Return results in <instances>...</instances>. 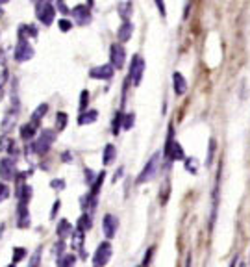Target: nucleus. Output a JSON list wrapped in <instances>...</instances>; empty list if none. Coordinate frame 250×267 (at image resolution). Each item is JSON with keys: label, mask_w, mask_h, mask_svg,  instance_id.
I'll return each mask as SVG.
<instances>
[{"label": "nucleus", "mask_w": 250, "mask_h": 267, "mask_svg": "<svg viewBox=\"0 0 250 267\" xmlns=\"http://www.w3.org/2000/svg\"><path fill=\"white\" fill-rule=\"evenodd\" d=\"M137 267H145V266H137Z\"/></svg>", "instance_id": "nucleus-49"}, {"label": "nucleus", "mask_w": 250, "mask_h": 267, "mask_svg": "<svg viewBox=\"0 0 250 267\" xmlns=\"http://www.w3.org/2000/svg\"><path fill=\"white\" fill-rule=\"evenodd\" d=\"M122 175V167H120L119 171H117V173H115V178H113V180H119V176Z\"/></svg>", "instance_id": "nucleus-43"}, {"label": "nucleus", "mask_w": 250, "mask_h": 267, "mask_svg": "<svg viewBox=\"0 0 250 267\" xmlns=\"http://www.w3.org/2000/svg\"><path fill=\"white\" fill-rule=\"evenodd\" d=\"M65 126H67V113L59 111V113L56 115V128H58V130H63Z\"/></svg>", "instance_id": "nucleus-28"}, {"label": "nucleus", "mask_w": 250, "mask_h": 267, "mask_svg": "<svg viewBox=\"0 0 250 267\" xmlns=\"http://www.w3.org/2000/svg\"><path fill=\"white\" fill-rule=\"evenodd\" d=\"M8 267H15V266H13V264H11V266H8Z\"/></svg>", "instance_id": "nucleus-48"}, {"label": "nucleus", "mask_w": 250, "mask_h": 267, "mask_svg": "<svg viewBox=\"0 0 250 267\" xmlns=\"http://www.w3.org/2000/svg\"><path fill=\"white\" fill-rule=\"evenodd\" d=\"M58 208H59V201H56V203H54V208H52V213H50V217H56V212H58Z\"/></svg>", "instance_id": "nucleus-40"}, {"label": "nucleus", "mask_w": 250, "mask_h": 267, "mask_svg": "<svg viewBox=\"0 0 250 267\" xmlns=\"http://www.w3.org/2000/svg\"><path fill=\"white\" fill-rule=\"evenodd\" d=\"M74 262H76V256H74V254H63L61 258L58 260V267H73Z\"/></svg>", "instance_id": "nucleus-25"}, {"label": "nucleus", "mask_w": 250, "mask_h": 267, "mask_svg": "<svg viewBox=\"0 0 250 267\" xmlns=\"http://www.w3.org/2000/svg\"><path fill=\"white\" fill-rule=\"evenodd\" d=\"M91 226H93L91 215H89V213H82V215H80V219H78V223H76V230L83 234V232L89 230Z\"/></svg>", "instance_id": "nucleus-21"}, {"label": "nucleus", "mask_w": 250, "mask_h": 267, "mask_svg": "<svg viewBox=\"0 0 250 267\" xmlns=\"http://www.w3.org/2000/svg\"><path fill=\"white\" fill-rule=\"evenodd\" d=\"M54 141H56L54 132H52V130H43V132L39 134V138L34 141L32 148H34V152H36V154H45V152L50 150V147H52V143H54Z\"/></svg>", "instance_id": "nucleus-3"}, {"label": "nucleus", "mask_w": 250, "mask_h": 267, "mask_svg": "<svg viewBox=\"0 0 250 267\" xmlns=\"http://www.w3.org/2000/svg\"><path fill=\"white\" fill-rule=\"evenodd\" d=\"M11 124H13V113H8V115H6V121H4V124H2V130L8 132V130L11 128Z\"/></svg>", "instance_id": "nucleus-35"}, {"label": "nucleus", "mask_w": 250, "mask_h": 267, "mask_svg": "<svg viewBox=\"0 0 250 267\" xmlns=\"http://www.w3.org/2000/svg\"><path fill=\"white\" fill-rule=\"evenodd\" d=\"M36 130H37V124H34V123H26V124H22V126H20V138L24 139V141L34 139L36 138Z\"/></svg>", "instance_id": "nucleus-20"}, {"label": "nucleus", "mask_w": 250, "mask_h": 267, "mask_svg": "<svg viewBox=\"0 0 250 267\" xmlns=\"http://www.w3.org/2000/svg\"><path fill=\"white\" fill-rule=\"evenodd\" d=\"M98 119V111L96 110H87V111H82L80 117H78V124L80 126H85V124H91L95 121Z\"/></svg>", "instance_id": "nucleus-18"}, {"label": "nucleus", "mask_w": 250, "mask_h": 267, "mask_svg": "<svg viewBox=\"0 0 250 267\" xmlns=\"http://www.w3.org/2000/svg\"><path fill=\"white\" fill-rule=\"evenodd\" d=\"M34 58V46L30 45L28 41H19L17 46H15V60L19 63H24L28 60Z\"/></svg>", "instance_id": "nucleus-10"}, {"label": "nucleus", "mask_w": 250, "mask_h": 267, "mask_svg": "<svg viewBox=\"0 0 250 267\" xmlns=\"http://www.w3.org/2000/svg\"><path fill=\"white\" fill-rule=\"evenodd\" d=\"M113 73H115V69H113L110 63H104V65L93 67L91 71H89V76L95 78V80H111V78H113Z\"/></svg>", "instance_id": "nucleus-11"}, {"label": "nucleus", "mask_w": 250, "mask_h": 267, "mask_svg": "<svg viewBox=\"0 0 250 267\" xmlns=\"http://www.w3.org/2000/svg\"><path fill=\"white\" fill-rule=\"evenodd\" d=\"M46 111H48V104H41V106H39V108H37V110L32 113V121H30V123L39 124V121L43 119V115H45Z\"/></svg>", "instance_id": "nucleus-23"}, {"label": "nucleus", "mask_w": 250, "mask_h": 267, "mask_svg": "<svg viewBox=\"0 0 250 267\" xmlns=\"http://www.w3.org/2000/svg\"><path fill=\"white\" fill-rule=\"evenodd\" d=\"M24 258H26V249L24 247H15L13 249V266L19 264V262H22Z\"/></svg>", "instance_id": "nucleus-27"}, {"label": "nucleus", "mask_w": 250, "mask_h": 267, "mask_svg": "<svg viewBox=\"0 0 250 267\" xmlns=\"http://www.w3.org/2000/svg\"><path fill=\"white\" fill-rule=\"evenodd\" d=\"M56 232H58V236H59V240H63V238H67L71 232H73V228H71V223L67 221V219H61V221L58 223V228H56Z\"/></svg>", "instance_id": "nucleus-22"}, {"label": "nucleus", "mask_w": 250, "mask_h": 267, "mask_svg": "<svg viewBox=\"0 0 250 267\" xmlns=\"http://www.w3.org/2000/svg\"><path fill=\"white\" fill-rule=\"evenodd\" d=\"M0 17H2V8H0Z\"/></svg>", "instance_id": "nucleus-46"}, {"label": "nucleus", "mask_w": 250, "mask_h": 267, "mask_svg": "<svg viewBox=\"0 0 250 267\" xmlns=\"http://www.w3.org/2000/svg\"><path fill=\"white\" fill-rule=\"evenodd\" d=\"M36 13H37V19H39L45 26H50V24L54 22L56 11H54V6H52L50 2H37Z\"/></svg>", "instance_id": "nucleus-4"}, {"label": "nucleus", "mask_w": 250, "mask_h": 267, "mask_svg": "<svg viewBox=\"0 0 250 267\" xmlns=\"http://www.w3.org/2000/svg\"><path fill=\"white\" fill-rule=\"evenodd\" d=\"M110 60H111V67L113 69H122L124 67V62H126V50L124 46L115 43V45L110 46Z\"/></svg>", "instance_id": "nucleus-7"}, {"label": "nucleus", "mask_w": 250, "mask_h": 267, "mask_svg": "<svg viewBox=\"0 0 250 267\" xmlns=\"http://www.w3.org/2000/svg\"><path fill=\"white\" fill-rule=\"evenodd\" d=\"M122 117L124 113H117V117L113 121V134H119V126H122Z\"/></svg>", "instance_id": "nucleus-32"}, {"label": "nucleus", "mask_w": 250, "mask_h": 267, "mask_svg": "<svg viewBox=\"0 0 250 267\" xmlns=\"http://www.w3.org/2000/svg\"><path fill=\"white\" fill-rule=\"evenodd\" d=\"M85 176H87V178H85V182H87V184H93V182H95V178H93V176H95V173H93V171L85 169Z\"/></svg>", "instance_id": "nucleus-38"}, {"label": "nucleus", "mask_w": 250, "mask_h": 267, "mask_svg": "<svg viewBox=\"0 0 250 267\" xmlns=\"http://www.w3.org/2000/svg\"><path fill=\"white\" fill-rule=\"evenodd\" d=\"M2 97H4V89H2V85H0V101H2Z\"/></svg>", "instance_id": "nucleus-45"}, {"label": "nucleus", "mask_w": 250, "mask_h": 267, "mask_svg": "<svg viewBox=\"0 0 250 267\" xmlns=\"http://www.w3.org/2000/svg\"><path fill=\"white\" fill-rule=\"evenodd\" d=\"M56 6H58V9H59V11H61V13H63V15H69V8H67V6H65V2H58V4H56Z\"/></svg>", "instance_id": "nucleus-39"}, {"label": "nucleus", "mask_w": 250, "mask_h": 267, "mask_svg": "<svg viewBox=\"0 0 250 267\" xmlns=\"http://www.w3.org/2000/svg\"><path fill=\"white\" fill-rule=\"evenodd\" d=\"M157 8H159V11H161V15H163V17H165V6H163V4H161V2H157Z\"/></svg>", "instance_id": "nucleus-41"}, {"label": "nucleus", "mask_w": 250, "mask_h": 267, "mask_svg": "<svg viewBox=\"0 0 250 267\" xmlns=\"http://www.w3.org/2000/svg\"><path fill=\"white\" fill-rule=\"evenodd\" d=\"M30 225V215H28V208L24 204H19V215H17V226L19 228H26Z\"/></svg>", "instance_id": "nucleus-19"}, {"label": "nucleus", "mask_w": 250, "mask_h": 267, "mask_svg": "<svg viewBox=\"0 0 250 267\" xmlns=\"http://www.w3.org/2000/svg\"><path fill=\"white\" fill-rule=\"evenodd\" d=\"M173 85H174V93L178 97L187 91V80H185L184 74L180 73V71H174V73H173Z\"/></svg>", "instance_id": "nucleus-14"}, {"label": "nucleus", "mask_w": 250, "mask_h": 267, "mask_svg": "<svg viewBox=\"0 0 250 267\" xmlns=\"http://www.w3.org/2000/svg\"><path fill=\"white\" fill-rule=\"evenodd\" d=\"M28 37H37V28L34 24H20L19 26V41H28Z\"/></svg>", "instance_id": "nucleus-15"}, {"label": "nucleus", "mask_w": 250, "mask_h": 267, "mask_svg": "<svg viewBox=\"0 0 250 267\" xmlns=\"http://www.w3.org/2000/svg\"><path fill=\"white\" fill-rule=\"evenodd\" d=\"M219 193H221V167H219V171H217V184H215V189H213V208H212V219H210V228H213V223L217 219Z\"/></svg>", "instance_id": "nucleus-13"}, {"label": "nucleus", "mask_w": 250, "mask_h": 267, "mask_svg": "<svg viewBox=\"0 0 250 267\" xmlns=\"http://www.w3.org/2000/svg\"><path fill=\"white\" fill-rule=\"evenodd\" d=\"M134 121H135V115H134V113L124 115V117H122V128L130 130V128H132V124H134Z\"/></svg>", "instance_id": "nucleus-29"}, {"label": "nucleus", "mask_w": 250, "mask_h": 267, "mask_svg": "<svg viewBox=\"0 0 250 267\" xmlns=\"http://www.w3.org/2000/svg\"><path fill=\"white\" fill-rule=\"evenodd\" d=\"M50 185H52V187H56V189H63L65 182H63V180H52V182H50Z\"/></svg>", "instance_id": "nucleus-37"}, {"label": "nucleus", "mask_w": 250, "mask_h": 267, "mask_svg": "<svg viewBox=\"0 0 250 267\" xmlns=\"http://www.w3.org/2000/svg\"><path fill=\"white\" fill-rule=\"evenodd\" d=\"M63 249H65V241H63V240H59V241H58V243L54 245V254H56V256H59V254L63 252ZM61 256H63V254H61Z\"/></svg>", "instance_id": "nucleus-36"}, {"label": "nucleus", "mask_w": 250, "mask_h": 267, "mask_svg": "<svg viewBox=\"0 0 250 267\" xmlns=\"http://www.w3.org/2000/svg\"><path fill=\"white\" fill-rule=\"evenodd\" d=\"M157 169H159V154H154V156L147 162V165L143 167V171L139 173L135 182H137V184H147V182H150L152 178H156Z\"/></svg>", "instance_id": "nucleus-2"}, {"label": "nucleus", "mask_w": 250, "mask_h": 267, "mask_svg": "<svg viewBox=\"0 0 250 267\" xmlns=\"http://www.w3.org/2000/svg\"><path fill=\"white\" fill-rule=\"evenodd\" d=\"M235 264H237V258H233V260H231V264H230V267H235Z\"/></svg>", "instance_id": "nucleus-44"}, {"label": "nucleus", "mask_w": 250, "mask_h": 267, "mask_svg": "<svg viewBox=\"0 0 250 267\" xmlns=\"http://www.w3.org/2000/svg\"><path fill=\"white\" fill-rule=\"evenodd\" d=\"M17 176V165L11 158H2L0 160V178L2 180H13Z\"/></svg>", "instance_id": "nucleus-9"}, {"label": "nucleus", "mask_w": 250, "mask_h": 267, "mask_svg": "<svg viewBox=\"0 0 250 267\" xmlns=\"http://www.w3.org/2000/svg\"><path fill=\"white\" fill-rule=\"evenodd\" d=\"M115 158H117V148L115 145H106L104 147V152H102V164L104 165H111L113 162H115Z\"/></svg>", "instance_id": "nucleus-16"}, {"label": "nucleus", "mask_w": 250, "mask_h": 267, "mask_svg": "<svg viewBox=\"0 0 250 267\" xmlns=\"http://www.w3.org/2000/svg\"><path fill=\"white\" fill-rule=\"evenodd\" d=\"M132 34H134V24L130 22V21H126V22H122L119 28V32H117V36H119L120 43H126L130 37H132Z\"/></svg>", "instance_id": "nucleus-17"}, {"label": "nucleus", "mask_w": 250, "mask_h": 267, "mask_svg": "<svg viewBox=\"0 0 250 267\" xmlns=\"http://www.w3.org/2000/svg\"><path fill=\"white\" fill-rule=\"evenodd\" d=\"M39 262H41V249H37L34 252V256L30 260V267H39Z\"/></svg>", "instance_id": "nucleus-34"}, {"label": "nucleus", "mask_w": 250, "mask_h": 267, "mask_svg": "<svg viewBox=\"0 0 250 267\" xmlns=\"http://www.w3.org/2000/svg\"><path fill=\"white\" fill-rule=\"evenodd\" d=\"M89 93L87 91H82V95H80V110L85 111V108H87V104H89Z\"/></svg>", "instance_id": "nucleus-33"}, {"label": "nucleus", "mask_w": 250, "mask_h": 267, "mask_svg": "<svg viewBox=\"0 0 250 267\" xmlns=\"http://www.w3.org/2000/svg\"><path fill=\"white\" fill-rule=\"evenodd\" d=\"M73 17H74V21H76V24L78 26H85V24H89L91 22V9L87 8L85 4H78L76 8H73Z\"/></svg>", "instance_id": "nucleus-8"}, {"label": "nucleus", "mask_w": 250, "mask_h": 267, "mask_svg": "<svg viewBox=\"0 0 250 267\" xmlns=\"http://www.w3.org/2000/svg\"><path fill=\"white\" fill-rule=\"evenodd\" d=\"M117 228H119V219L115 217V215H104V221H102V230H104V236L111 240V238H115V234H117Z\"/></svg>", "instance_id": "nucleus-12"}, {"label": "nucleus", "mask_w": 250, "mask_h": 267, "mask_svg": "<svg viewBox=\"0 0 250 267\" xmlns=\"http://www.w3.org/2000/svg\"><path fill=\"white\" fill-rule=\"evenodd\" d=\"M143 73H145V60L141 56H135L130 63V82L134 85H139L143 80Z\"/></svg>", "instance_id": "nucleus-6"}, {"label": "nucleus", "mask_w": 250, "mask_h": 267, "mask_svg": "<svg viewBox=\"0 0 250 267\" xmlns=\"http://www.w3.org/2000/svg\"><path fill=\"white\" fill-rule=\"evenodd\" d=\"M58 26H59V30H61V32H69V30L73 28V22H71L69 19H59Z\"/></svg>", "instance_id": "nucleus-31"}, {"label": "nucleus", "mask_w": 250, "mask_h": 267, "mask_svg": "<svg viewBox=\"0 0 250 267\" xmlns=\"http://www.w3.org/2000/svg\"><path fill=\"white\" fill-rule=\"evenodd\" d=\"M215 145H217V141H215V138L210 139V145H208V156H206V165L210 167L213 162V156H215Z\"/></svg>", "instance_id": "nucleus-26"}, {"label": "nucleus", "mask_w": 250, "mask_h": 267, "mask_svg": "<svg viewBox=\"0 0 250 267\" xmlns=\"http://www.w3.org/2000/svg\"><path fill=\"white\" fill-rule=\"evenodd\" d=\"M111 252H113V249H111L110 241H102L96 252H95V256H93V266L104 267L111 260Z\"/></svg>", "instance_id": "nucleus-5"}, {"label": "nucleus", "mask_w": 250, "mask_h": 267, "mask_svg": "<svg viewBox=\"0 0 250 267\" xmlns=\"http://www.w3.org/2000/svg\"><path fill=\"white\" fill-rule=\"evenodd\" d=\"M165 158L169 162L184 160V147L174 139V128H173V124L169 126V139H167V143H165Z\"/></svg>", "instance_id": "nucleus-1"}, {"label": "nucleus", "mask_w": 250, "mask_h": 267, "mask_svg": "<svg viewBox=\"0 0 250 267\" xmlns=\"http://www.w3.org/2000/svg\"><path fill=\"white\" fill-rule=\"evenodd\" d=\"M4 60H6V54H4V50L0 48V63H4Z\"/></svg>", "instance_id": "nucleus-42"}, {"label": "nucleus", "mask_w": 250, "mask_h": 267, "mask_svg": "<svg viewBox=\"0 0 250 267\" xmlns=\"http://www.w3.org/2000/svg\"><path fill=\"white\" fill-rule=\"evenodd\" d=\"M132 8H134V4L132 2H120L119 4V13L122 15V19H124V22L130 19V15H132Z\"/></svg>", "instance_id": "nucleus-24"}, {"label": "nucleus", "mask_w": 250, "mask_h": 267, "mask_svg": "<svg viewBox=\"0 0 250 267\" xmlns=\"http://www.w3.org/2000/svg\"><path fill=\"white\" fill-rule=\"evenodd\" d=\"M8 199H9V187H8V184L0 182V203H4V201H8Z\"/></svg>", "instance_id": "nucleus-30"}, {"label": "nucleus", "mask_w": 250, "mask_h": 267, "mask_svg": "<svg viewBox=\"0 0 250 267\" xmlns=\"http://www.w3.org/2000/svg\"><path fill=\"white\" fill-rule=\"evenodd\" d=\"M239 267H245V264H241V266Z\"/></svg>", "instance_id": "nucleus-47"}]
</instances>
